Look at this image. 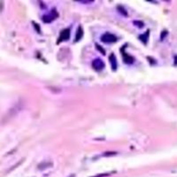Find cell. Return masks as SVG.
<instances>
[{
  "instance_id": "7a4b0ae2",
  "label": "cell",
  "mask_w": 177,
  "mask_h": 177,
  "mask_svg": "<svg viewBox=\"0 0 177 177\" xmlns=\"http://www.w3.org/2000/svg\"><path fill=\"white\" fill-rule=\"evenodd\" d=\"M105 67V63L99 59H97L93 60L92 62V67L94 68L95 70L97 71H100L102 70Z\"/></svg>"
},
{
  "instance_id": "5b68a950",
  "label": "cell",
  "mask_w": 177,
  "mask_h": 177,
  "mask_svg": "<svg viewBox=\"0 0 177 177\" xmlns=\"http://www.w3.org/2000/svg\"><path fill=\"white\" fill-rule=\"evenodd\" d=\"M83 28L80 27L79 28H78V30H77V33H76V36H75V39H74V41L75 42H78L82 37H83Z\"/></svg>"
},
{
  "instance_id": "8992f818",
  "label": "cell",
  "mask_w": 177,
  "mask_h": 177,
  "mask_svg": "<svg viewBox=\"0 0 177 177\" xmlns=\"http://www.w3.org/2000/svg\"><path fill=\"white\" fill-rule=\"evenodd\" d=\"M51 14H52V13L47 14L46 16H44V17L43 18V20H44V22H51V21L55 18V16H54V15H51Z\"/></svg>"
},
{
  "instance_id": "3957f363",
  "label": "cell",
  "mask_w": 177,
  "mask_h": 177,
  "mask_svg": "<svg viewBox=\"0 0 177 177\" xmlns=\"http://www.w3.org/2000/svg\"><path fill=\"white\" fill-rule=\"evenodd\" d=\"M69 36H70V30H69L68 28L64 29V30L60 33V36H59V42H60V41H66V40H67V39L69 38Z\"/></svg>"
},
{
  "instance_id": "277c9868",
  "label": "cell",
  "mask_w": 177,
  "mask_h": 177,
  "mask_svg": "<svg viewBox=\"0 0 177 177\" xmlns=\"http://www.w3.org/2000/svg\"><path fill=\"white\" fill-rule=\"evenodd\" d=\"M110 62H111V66H112V68L113 70H116L117 68V61H116V58L114 56V54H112L110 56Z\"/></svg>"
},
{
  "instance_id": "6da1fadb",
  "label": "cell",
  "mask_w": 177,
  "mask_h": 177,
  "mask_svg": "<svg viewBox=\"0 0 177 177\" xmlns=\"http://www.w3.org/2000/svg\"><path fill=\"white\" fill-rule=\"evenodd\" d=\"M101 41L106 43V44H110V43H114L117 41V37L113 34H110V33H106L105 35H103L101 36Z\"/></svg>"
},
{
  "instance_id": "52a82bcc",
  "label": "cell",
  "mask_w": 177,
  "mask_h": 177,
  "mask_svg": "<svg viewBox=\"0 0 177 177\" xmlns=\"http://www.w3.org/2000/svg\"><path fill=\"white\" fill-rule=\"evenodd\" d=\"M124 61L126 62V63H128V64H132L133 63V61H134V59L129 56V55H128V54H124Z\"/></svg>"
}]
</instances>
